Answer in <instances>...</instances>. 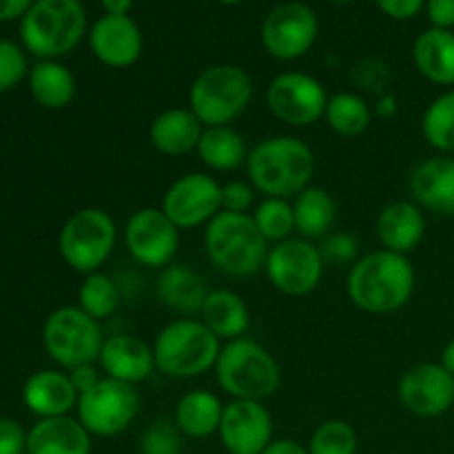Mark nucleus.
<instances>
[{"label": "nucleus", "instance_id": "f257e3e1", "mask_svg": "<svg viewBox=\"0 0 454 454\" xmlns=\"http://www.w3.org/2000/svg\"><path fill=\"white\" fill-rule=\"evenodd\" d=\"M415 291V269L406 255L381 251L364 255L350 269L346 293L359 310L388 315L403 309Z\"/></svg>", "mask_w": 454, "mask_h": 454}, {"label": "nucleus", "instance_id": "f03ea898", "mask_svg": "<svg viewBox=\"0 0 454 454\" xmlns=\"http://www.w3.org/2000/svg\"><path fill=\"white\" fill-rule=\"evenodd\" d=\"M317 158L304 140L295 136H273L248 151L247 173L253 189L266 198H295L309 189Z\"/></svg>", "mask_w": 454, "mask_h": 454}, {"label": "nucleus", "instance_id": "7ed1b4c3", "mask_svg": "<svg viewBox=\"0 0 454 454\" xmlns=\"http://www.w3.org/2000/svg\"><path fill=\"white\" fill-rule=\"evenodd\" d=\"M87 34V9L80 0H34L22 16L20 38L40 60L67 56Z\"/></svg>", "mask_w": 454, "mask_h": 454}, {"label": "nucleus", "instance_id": "20e7f679", "mask_svg": "<svg viewBox=\"0 0 454 454\" xmlns=\"http://www.w3.org/2000/svg\"><path fill=\"white\" fill-rule=\"evenodd\" d=\"M204 251L217 270L247 278L264 269L269 242L248 213L220 211L204 226Z\"/></svg>", "mask_w": 454, "mask_h": 454}, {"label": "nucleus", "instance_id": "39448f33", "mask_svg": "<svg viewBox=\"0 0 454 454\" xmlns=\"http://www.w3.org/2000/svg\"><path fill=\"white\" fill-rule=\"evenodd\" d=\"M222 341L202 319L182 317L167 324L153 341L155 371L173 380H193L215 368Z\"/></svg>", "mask_w": 454, "mask_h": 454}, {"label": "nucleus", "instance_id": "423d86ee", "mask_svg": "<svg viewBox=\"0 0 454 454\" xmlns=\"http://www.w3.org/2000/svg\"><path fill=\"white\" fill-rule=\"evenodd\" d=\"M213 371L220 388L233 399L264 402L266 397L278 393L282 381L278 359L248 337L226 341Z\"/></svg>", "mask_w": 454, "mask_h": 454}, {"label": "nucleus", "instance_id": "0eeeda50", "mask_svg": "<svg viewBox=\"0 0 454 454\" xmlns=\"http://www.w3.org/2000/svg\"><path fill=\"white\" fill-rule=\"evenodd\" d=\"M253 80L242 67L215 65L193 80L189 109L204 127H231L253 102Z\"/></svg>", "mask_w": 454, "mask_h": 454}, {"label": "nucleus", "instance_id": "6e6552de", "mask_svg": "<svg viewBox=\"0 0 454 454\" xmlns=\"http://www.w3.org/2000/svg\"><path fill=\"white\" fill-rule=\"evenodd\" d=\"M118 226L114 217L98 207L75 211L65 222L58 238L60 255L67 264L82 275L98 273L114 253Z\"/></svg>", "mask_w": 454, "mask_h": 454}, {"label": "nucleus", "instance_id": "1a4fd4ad", "mask_svg": "<svg viewBox=\"0 0 454 454\" xmlns=\"http://www.w3.org/2000/svg\"><path fill=\"white\" fill-rule=\"evenodd\" d=\"M100 322L89 317L80 306H62L53 310L43 328V341L49 357L62 368L96 364L105 346Z\"/></svg>", "mask_w": 454, "mask_h": 454}, {"label": "nucleus", "instance_id": "9d476101", "mask_svg": "<svg viewBox=\"0 0 454 454\" xmlns=\"http://www.w3.org/2000/svg\"><path fill=\"white\" fill-rule=\"evenodd\" d=\"M78 419L91 437H115L136 421L140 393L136 386L102 377L100 384L78 397Z\"/></svg>", "mask_w": 454, "mask_h": 454}, {"label": "nucleus", "instance_id": "9b49d317", "mask_svg": "<svg viewBox=\"0 0 454 454\" xmlns=\"http://www.w3.org/2000/svg\"><path fill=\"white\" fill-rule=\"evenodd\" d=\"M324 257L310 239L288 238L269 248L264 270L269 282L288 297H304L319 286Z\"/></svg>", "mask_w": 454, "mask_h": 454}, {"label": "nucleus", "instance_id": "f8f14e48", "mask_svg": "<svg viewBox=\"0 0 454 454\" xmlns=\"http://www.w3.org/2000/svg\"><path fill=\"white\" fill-rule=\"evenodd\" d=\"M269 111L288 127H310L324 118L328 93L317 78L301 71L275 75L266 91Z\"/></svg>", "mask_w": 454, "mask_h": 454}, {"label": "nucleus", "instance_id": "ddd939ff", "mask_svg": "<svg viewBox=\"0 0 454 454\" xmlns=\"http://www.w3.org/2000/svg\"><path fill=\"white\" fill-rule=\"evenodd\" d=\"M124 244L137 264L162 270L171 264L180 248V229L162 208L145 207L127 220Z\"/></svg>", "mask_w": 454, "mask_h": 454}, {"label": "nucleus", "instance_id": "4468645a", "mask_svg": "<svg viewBox=\"0 0 454 454\" xmlns=\"http://www.w3.org/2000/svg\"><path fill=\"white\" fill-rule=\"evenodd\" d=\"M319 22L304 3H284L266 16L262 25V44L278 60H297L313 49Z\"/></svg>", "mask_w": 454, "mask_h": 454}, {"label": "nucleus", "instance_id": "2eb2a0df", "mask_svg": "<svg viewBox=\"0 0 454 454\" xmlns=\"http://www.w3.org/2000/svg\"><path fill=\"white\" fill-rule=\"evenodd\" d=\"M160 208L180 231L207 226L222 211V184L208 173H186L168 186Z\"/></svg>", "mask_w": 454, "mask_h": 454}, {"label": "nucleus", "instance_id": "dca6fc26", "mask_svg": "<svg viewBox=\"0 0 454 454\" xmlns=\"http://www.w3.org/2000/svg\"><path fill=\"white\" fill-rule=\"evenodd\" d=\"M397 397L417 417H439L454 403V377L442 364H417L399 380Z\"/></svg>", "mask_w": 454, "mask_h": 454}, {"label": "nucleus", "instance_id": "f3484780", "mask_svg": "<svg viewBox=\"0 0 454 454\" xmlns=\"http://www.w3.org/2000/svg\"><path fill=\"white\" fill-rule=\"evenodd\" d=\"M217 434L226 452L260 454L273 442V417L262 402L233 399L224 406Z\"/></svg>", "mask_w": 454, "mask_h": 454}, {"label": "nucleus", "instance_id": "a211bd4d", "mask_svg": "<svg viewBox=\"0 0 454 454\" xmlns=\"http://www.w3.org/2000/svg\"><path fill=\"white\" fill-rule=\"evenodd\" d=\"M89 47L102 65L111 69H127L140 60L145 38L133 18L105 13L89 31Z\"/></svg>", "mask_w": 454, "mask_h": 454}, {"label": "nucleus", "instance_id": "6ab92c4d", "mask_svg": "<svg viewBox=\"0 0 454 454\" xmlns=\"http://www.w3.org/2000/svg\"><path fill=\"white\" fill-rule=\"evenodd\" d=\"M98 362L106 377L131 386L149 380L155 371L153 346H149L140 337L129 335V333L106 337Z\"/></svg>", "mask_w": 454, "mask_h": 454}, {"label": "nucleus", "instance_id": "aec40b11", "mask_svg": "<svg viewBox=\"0 0 454 454\" xmlns=\"http://www.w3.org/2000/svg\"><path fill=\"white\" fill-rule=\"evenodd\" d=\"M415 204L437 215H454V160L430 158L411 176Z\"/></svg>", "mask_w": 454, "mask_h": 454}, {"label": "nucleus", "instance_id": "412c9836", "mask_svg": "<svg viewBox=\"0 0 454 454\" xmlns=\"http://www.w3.org/2000/svg\"><path fill=\"white\" fill-rule=\"evenodd\" d=\"M202 133L204 124L200 122L198 115L189 106L186 109L176 106V109H167L155 115L149 127V142L158 153L180 158L198 149Z\"/></svg>", "mask_w": 454, "mask_h": 454}, {"label": "nucleus", "instance_id": "4be33fe9", "mask_svg": "<svg viewBox=\"0 0 454 454\" xmlns=\"http://www.w3.org/2000/svg\"><path fill=\"white\" fill-rule=\"evenodd\" d=\"M25 406L40 419L65 417L78 406V390L69 380V372L40 371L27 380L22 388Z\"/></svg>", "mask_w": 454, "mask_h": 454}, {"label": "nucleus", "instance_id": "5701e85b", "mask_svg": "<svg viewBox=\"0 0 454 454\" xmlns=\"http://www.w3.org/2000/svg\"><path fill=\"white\" fill-rule=\"evenodd\" d=\"M27 454H91V433L69 415L40 419L27 433Z\"/></svg>", "mask_w": 454, "mask_h": 454}, {"label": "nucleus", "instance_id": "b1692460", "mask_svg": "<svg viewBox=\"0 0 454 454\" xmlns=\"http://www.w3.org/2000/svg\"><path fill=\"white\" fill-rule=\"evenodd\" d=\"M426 235L424 211L415 202H393L377 217V238L386 251L408 255Z\"/></svg>", "mask_w": 454, "mask_h": 454}, {"label": "nucleus", "instance_id": "393cba45", "mask_svg": "<svg viewBox=\"0 0 454 454\" xmlns=\"http://www.w3.org/2000/svg\"><path fill=\"white\" fill-rule=\"evenodd\" d=\"M155 288H158L160 301L182 315H200L211 293L202 275L182 264H168L167 269L160 270Z\"/></svg>", "mask_w": 454, "mask_h": 454}, {"label": "nucleus", "instance_id": "a878e982", "mask_svg": "<svg viewBox=\"0 0 454 454\" xmlns=\"http://www.w3.org/2000/svg\"><path fill=\"white\" fill-rule=\"evenodd\" d=\"M412 60L426 80L442 87L454 84V34L452 29L430 27L412 47Z\"/></svg>", "mask_w": 454, "mask_h": 454}, {"label": "nucleus", "instance_id": "bb28decb", "mask_svg": "<svg viewBox=\"0 0 454 454\" xmlns=\"http://www.w3.org/2000/svg\"><path fill=\"white\" fill-rule=\"evenodd\" d=\"M200 319L220 341H233L244 337V333L248 331L251 313H248L247 301L238 293L229 291V288H217V291L208 293L207 301L200 310Z\"/></svg>", "mask_w": 454, "mask_h": 454}, {"label": "nucleus", "instance_id": "cd10ccee", "mask_svg": "<svg viewBox=\"0 0 454 454\" xmlns=\"http://www.w3.org/2000/svg\"><path fill=\"white\" fill-rule=\"evenodd\" d=\"M224 403L208 390H191L182 395L176 406V426L182 434L193 439H207L220 430Z\"/></svg>", "mask_w": 454, "mask_h": 454}, {"label": "nucleus", "instance_id": "c85d7f7f", "mask_svg": "<svg viewBox=\"0 0 454 454\" xmlns=\"http://www.w3.org/2000/svg\"><path fill=\"white\" fill-rule=\"evenodd\" d=\"M31 96L44 109H65L75 98V78L58 60H40L29 69Z\"/></svg>", "mask_w": 454, "mask_h": 454}, {"label": "nucleus", "instance_id": "c756f323", "mask_svg": "<svg viewBox=\"0 0 454 454\" xmlns=\"http://www.w3.org/2000/svg\"><path fill=\"white\" fill-rule=\"evenodd\" d=\"M293 213H295V231L300 238L317 239L324 238L335 224L337 204L326 189L309 186L295 195Z\"/></svg>", "mask_w": 454, "mask_h": 454}, {"label": "nucleus", "instance_id": "7c9ffc66", "mask_svg": "<svg viewBox=\"0 0 454 454\" xmlns=\"http://www.w3.org/2000/svg\"><path fill=\"white\" fill-rule=\"evenodd\" d=\"M195 151L213 171H235L248 160L247 142L233 127H204Z\"/></svg>", "mask_w": 454, "mask_h": 454}, {"label": "nucleus", "instance_id": "2f4dec72", "mask_svg": "<svg viewBox=\"0 0 454 454\" xmlns=\"http://www.w3.org/2000/svg\"><path fill=\"white\" fill-rule=\"evenodd\" d=\"M324 120H326L331 131H335L337 136L357 137L371 127L372 111L371 105H368L362 96L350 91H341L328 98Z\"/></svg>", "mask_w": 454, "mask_h": 454}, {"label": "nucleus", "instance_id": "473e14b6", "mask_svg": "<svg viewBox=\"0 0 454 454\" xmlns=\"http://www.w3.org/2000/svg\"><path fill=\"white\" fill-rule=\"evenodd\" d=\"M122 304V291L114 278L98 270V273L84 275L78 291V306L93 317L96 322H105Z\"/></svg>", "mask_w": 454, "mask_h": 454}, {"label": "nucleus", "instance_id": "72a5a7b5", "mask_svg": "<svg viewBox=\"0 0 454 454\" xmlns=\"http://www.w3.org/2000/svg\"><path fill=\"white\" fill-rule=\"evenodd\" d=\"M421 133L433 149L454 153V89L430 102L421 118Z\"/></svg>", "mask_w": 454, "mask_h": 454}, {"label": "nucleus", "instance_id": "f704fd0d", "mask_svg": "<svg viewBox=\"0 0 454 454\" xmlns=\"http://www.w3.org/2000/svg\"><path fill=\"white\" fill-rule=\"evenodd\" d=\"M257 231L264 235L266 242H284L295 231V213L293 204L284 198H264L253 213Z\"/></svg>", "mask_w": 454, "mask_h": 454}, {"label": "nucleus", "instance_id": "c9c22d12", "mask_svg": "<svg viewBox=\"0 0 454 454\" xmlns=\"http://www.w3.org/2000/svg\"><path fill=\"white\" fill-rule=\"evenodd\" d=\"M309 454H357V433L341 419L324 421L309 442Z\"/></svg>", "mask_w": 454, "mask_h": 454}, {"label": "nucleus", "instance_id": "e433bc0d", "mask_svg": "<svg viewBox=\"0 0 454 454\" xmlns=\"http://www.w3.org/2000/svg\"><path fill=\"white\" fill-rule=\"evenodd\" d=\"M27 71L29 65H27L25 49L13 40H0V93L20 84Z\"/></svg>", "mask_w": 454, "mask_h": 454}, {"label": "nucleus", "instance_id": "4c0bfd02", "mask_svg": "<svg viewBox=\"0 0 454 454\" xmlns=\"http://www.w3.org/2000/svg\"><path fill=\"white\" fill-rule=\"evenodd\" d=\"M180 428L171 421H155L145 430L140 442L142 454H180Z\"/></svg>", "mask_w": 454, "mask_h": 454}, {"label": "nucleus", "instance_id": "58836bf2", "mask_svg": "<svg viewBox=\"0 0 454 454\" xmlns=\"http://www.w3.org/2000/svg\"><path fill=\"white\" fill-rule=\"evenodd\" d=\"M255 200V189L251 182L233 180L222 184V211L229 213H248Z\"/></svg>", "mask_w": 454, "mask_h": 454}, {"label": "nucleus", "instance_id": "ea45409f", "mask_svg": "<svg viewBox=\"0 0 454 454\" xmlns=\"http://www.w3.org/2000/svg\"><path fill=\"white\" fill-rule=\"evenodd\" d=\"M359 251L357 238L348 233H335L319 247L324 262H337V264H346V262L355 260Z\"/></svg>", "mask_w": 454, "mask_h": 454}, {"label": "nucleus", "instance_id": "a19ab883", "mask_svg": "<svg viewBox=\"0 0 454 454\" xmlns=\"http://www.w3.org/2000/svg\"><path fill=\"white\" fill-rule=\"evenodd\" d=\"M27 434L18 421L0 417V454H25Z\"/></svg>", "mask_w": 454, "mask_h": 454}, {"label": "nucleus", "instance_id": "79ce46f5", "mask_svg": "<svg viewBox=\"0 0 454 454\" xmlns=\"http://www.w3.org/2000/svg\"><path fill=\"white\" fill-rule=\"evenodd\" d=\"M381 12L395 20H411L424 9L426 0H377Z\"/></svg>", "mask_w": 454, "mask_h": 454}, {"label": "nucleus", "instance_id": "37998d69", "mask_svg": "<svg viewBox=\"0 0 454 454\" xmlns=\"http://www.w3.org/2000/svg\"><path fill=\"white\" fill-rule=\"evenodd\" d=\"M428 20L437 29H452L454 27V0H426Z\"/></svg>", "mask_w": 454, "mask_h": 454}, {"label": "nucleus", "instance_id": "c03bdc74", "mask_svg": "<svg viewBox=\"0 0 454 454\" xmlns=\"http://www.w3.org/2000/svg\"><path fill=\"white\" fill-rule=\"evenodd\" d=\"M69 380L71 384H74V388L78 390V397H80L82 393H89L91 388H96V386L100 384L102 375L93 364H84V366L71 368Z\"/></svg>", "mask_w": 454, "mask_h": 454}, {"label": "nucleus", "instance_id": "a18cd8bd", "mask_svg": "<svg viewBox=\"0 0 454 454\" xmlns=\"http://www.w3.org/2000/svg\"><path fill=\"white\" fill-rule=\"evenodd\" d=\"M31 4H34V0H0V22L22 18L29 12Z\"/></svg>", "mask_w": 454, "mask_h": 454}, {"label": "nucleus", "instance_id": "49530a36", "mask_svg": "<svg viewBox=\"0 0 454 454\" xmlns=\"http://www.w3.org/2000/svg\"><path fill=\"white\" fill-rule=\"evenodd\" d=\"M260 454H309V448L293 439H278V442H270Z\"/></svg>", "mask_w": 454, "mask_h": 454}, {"label": "nucleus", "instance_id": "de8ad7c7", "mask_svg": "<svg viewBox=\"0 0 454 454\" xmlns=\"http://www.w3.org/2000/svg\"><path fill=\"white\" fill-rule=\"evenodd\" d=\"M100 4L105 7V13L109 16H129L133 7V0H100Z\"/></svg>", "mask_w": 454, "mask_h": 454}, {"label": "nucleus", "instance_id": "09e8293b", "mask_svg": "<svg viewBox=\"0 0 454 454\" xmlns=\"http://www.w3.org/2000/svg\"><path fill=\"white\" fill-rule=\"evenodd\" d=\"M375 114L377 115H388V118H393L395 114H397V98L395 96H381L380 100H377V105H375Z\"/></svg>", "mask_w": 454, "mask_h": 454}, {"label": "nucleus", "instance_id": "8fccbe9b", "mask_svg": "<svg viewBox=\"0 0 454 454\" xmlns=\"http://www.w3.org/2000/svg\"><path fill=\"white\" fill-rule=\"evenodd\" d=\"M442 366L446 368V371L450 372V375L454 377V340L448 341L446 348H443V353H442Z\"/></svg>", "mask_w": 454, "mask_h": 454}, {"label": "nucleus", "instance_id": "3c124183", "mask_svg": "<svg viewBox=\"0 0 454 454\" xmlns=\"http://www.w3.org/2000/svg\"><path fill=\"white\" fill-rule=\"evenodd\" d=\"M220 3H224V4H238V3H242V0H220Z\"/></svg>", "mask_w": 454, "mask_h": 454}, {"label": "nucleus", "instance_id": "603ef678", "mask_svg": "<svg viewBox=\"0 0 454 454\" xmlns=\"http://www.w3.org/2000/svg\"><path fill=\"white\" fill-rule=\"evenodd\" d=\"M333 3H353V0H333Z\"/></svg>", "mask_w": 454, "mask_h": 454}, {"label": "nucleus", "instance_id": "864d4df0", "mask_svg": "<svg viewBox=\"0 0 454 454\" xmlns=\"http://www.w3.org/2000/svg\"><path fill=\"white\" fill-rule=\"evenodd\" d=\"M226 454H231V452H226Z\"/></svg>", "mask_w": 454, "mask_h": 454}]
</instances>
